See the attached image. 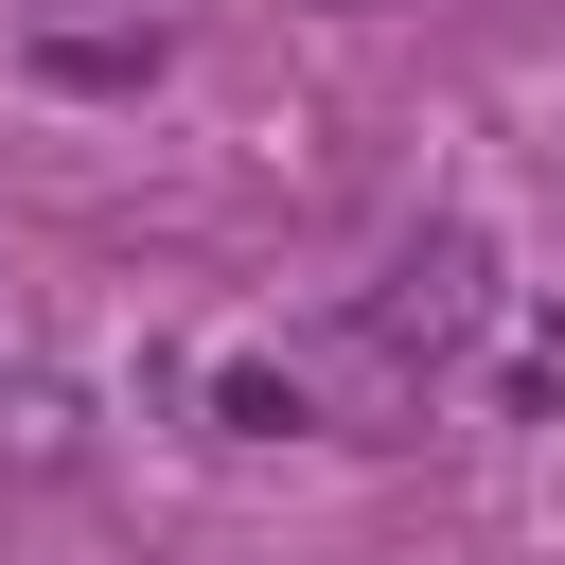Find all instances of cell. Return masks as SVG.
<instances>
[{"instance_id":"6da1fadb","label":"cell","mask_w":565,"mask_h":565,"mask_svg":"<svg viewBox=\"0 0 565 565\" xmlns=\"http://www.w3.org/2000/svg\"><path fill=\"white\" fill-rule=\"evenodd\" d=\"M494 335V265H477V230H406L371 282H353V353L406 388V371H459Z\"/></svg>"},{"instance_id":"277c9868","label":"cell","mask_w":565,"mask_h":565,"mask_svg":"<svg viewBox=\"0 0 565 565\" xmlns=\"http://www.w3.org/2000/svg\"><path fill=\"white\" fill-rule=\"evenodd\" d=\"M477 406H494V424H547V406H565V300H530V318L477 353Z\"/></svg>"},{"instance_id":"3957f363","label":"cell","mask_w":565,"mask_h":565,"mask_svg":"<svg viewBox=\"0 0 565 565\" xmlns=\"http://www.w3.org/2000/svg\"><path fill=\"white\" fill-rule=\"evenodd\" d=\"M194 406H212V441H282V424H318V388H300L265 335H247V353H212V371H194Z\"/></svg>"},{"instance_id":"7a4b0ae2","label":"cell","mask_w":565,"mask_h":565,"mask_svg":"<svg viewBox=\"0 0 565 565\" xmlns=\"http://www.w3.org/2000/svg\"><path fill=\"white\" fill-rule=\"evenodd\" d=\"M18 71H35V88H159V18H124V35L35 18V35H18Z\"/></svg>"}]
</instances>
